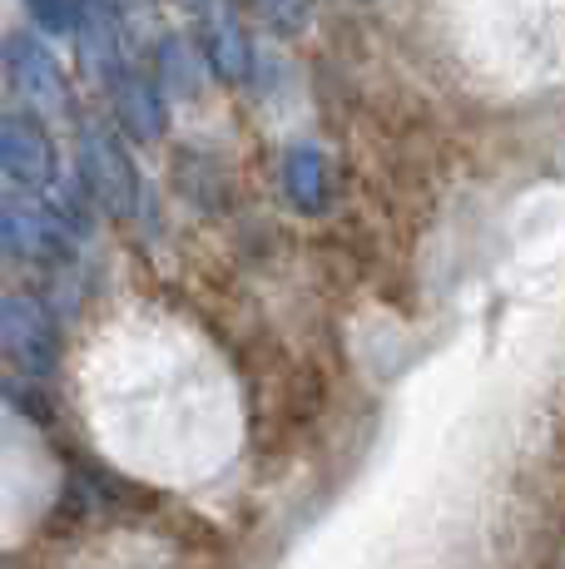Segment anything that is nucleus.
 <instances>
[{
  "mask_svg": "<svg viewBox=\"0 0 565 569\" xmlns=\"http://www.w3.org/2000/svg\"><path fill=\"white\" fill-rule=\"evenodd\" d=\"M282 193L303 213H318L328 203V163H323L318 144H293L282 154Z\"/></svg>",
  "mask_w": 565,
  "mask_h": 569,
  "instance_id": "obj_8",
  "label": "nucleus"
},
{
  "mask_svg": "<svg viewBox=\"0 0 565 569\" xmlns=\"http://www.w3.org/2000/svg\"><path fill=\"white\" fill-rule=\"evenodd\" d=\"M80 179H85V193L110 218H119V223H135L139 208H145V183H139L135 159L125 154V144L100 119L80 124Z\"/></svg>",
  "mask_w": 565,
  "mask_h": 569,
  "instance_id": "obj_1",
  "label": "nucleus"
},
{
  "mask_svg": "<svg viewBox=\"0 0 565 569\" xmlns=\"http://www.w3.org/2000/svg\"><path fill=\"white\" fill-rule=\"evenodd\" d=\"M204 60L219 80H244L248 64H254V46H248L244 26L228 6H204Z\"/></svg>",
  "mask_w": 565,
  "mask_h": 569,
  "instance_id": "obj_7",
  "label": "nucleus"
},
{
  "mask_svg": "<svg viewBox=\"0 0 565 569\" xmlns=\"http://www.w3.org/2000/svg\"><path fill=\"white\" fill-rule=\"evenodd\" d=\"M105 90H110L115 114H119V124H125L129 139L149 144V139L165 134V84L155 80V70H145V64L135 60L125 74H115Z\"/></svg>",
  "mask_w": 565,
  "mask_h": 569,
  "instance_id": "obj_6",
  "label": "nucleus"
},
{
  "mask_svg": "<svg viewBox=\"0 0 565 569\" xmlns=\"http://www.w3.org/2000/svg\"><path fill=\"white\" fill-rule=\"evenodd\" d=\"M0 173L20 189H46L56 179V154H50V134L36 114L10 109L0 114Z\"/></svg>",
  "mask_w": 565,
  "mask_h": 569,
  "instance_id": "obj_5",
  "label": "nucleus"
},
{
  "mask_svg": "<svg viewBox=\"0 0 565 569\" xmlns=\"http://www.w3.org/2000/svg\"><path fill=\"white\" fill-rule=\"evenodd\" d=\"M254 10L282 36H298L313 26V0H254Z\"/></svg>",
  "mask_w": 565,
  "mask_h": 569,
  "instance_id": "obj_10",
  "label": "nucleus"
},
{
  "mask_svg": "<svg viewBox=\"0 0 565 569\" xmlns=\"http://www.w3.org/2000/svg\"><path fill=\"white\" fill-rule=\"evenodd\" d=\"M179 6H184V10H204V6H209V0H179Z\"/></svg>",
  "mask_w": 565,
  "mask_h": 569,
  "instance_id": "obj_11",
  "label": "nucleus"
},
{
  "mask_svg": "<svg viewBox=\"0 0 565 569\" xmlns=\"http://www.w3.org/2000/svg\"><path fill=\"white\" fill-rule=\"evenodd\" d=\"M26 16L36 20L46 36H75V26H80V0H26Z\"/></svg>",
  "mask_w": 565,
  "mask_h": 569,
  "instance_id": "obj_9",
  "label": "nucleus"
},
{
  "mask_svg": "<svg viewBox=\"0 0 565 569\" xmlns=\"http://www.w3.org/2000/svg\"><path fill=\"white\" fill-rule=\"evenodd\" d=\"M6 70H10V84H16L20 100H30L36 109H46V114L70 109V84H65V70H60L56 54H50L46 40L10 36L6 40Z\"/></svg>",
  "mask_w": 565,
  "mask_h": 569,
  "instance_id": "obj_4",
  "label": "nucleus"
},
{
  "mask_svg": "<svg viewBox=\"0 0 565 569\" xmlns=\"http://www.w3.org/2000/svg\"><path fill=\"white\" fill-rule=\"evenodd\" d=\"M0 253L30 262H70L75 233L46 203L26 199V193H6L0 199Z\"/></svg>",
  "mask_w": 565,
  "mask_h": 569,
  "instance_id": "obj_3",
  "label": "nucleus"
},
{
  "mask_svg": "<svg viewBox=\"0 0 565 569\" xmlns=\"http://www.w3.org/2000/svg\"><path fill=\"white\" fill-rule=\"evenodd\" d=\"M0 357L16 362L20 377L46 381L60 367V327L50 308L30 292H10L0 302Z\"/></svg>",
  "mask_w": 565,
  "mask_h": 569,
  "instance_id": "obj_2",
  "label": "nucleus"
}]
</instances>
